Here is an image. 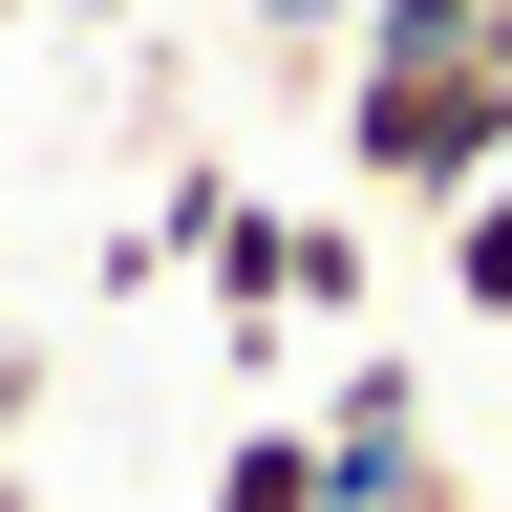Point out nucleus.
Instances as JSON below:
<instances>
[{
	"instance_id": "obj_14",
	"label": "nucleus",
	"mask_w": 512,
	"mask_h": 512,
	"mask_svg": "<svg viewBox=\"0 0 512 512\" xmlns=\"http://www.w3.org/2000/svg\"><path fill=\"white\" fill-rule=\"evenodd\" d=\"M491 64H512V43H491Z\"/></svg>"
},
{
	"instance_id": "obj_6",
	"label": "nucleus",
	"mask_w": 512,
	"mask_h": 512,
	"mask_svg": "<svg viewBox=\"0 0 512 512\" xmlns=\"http://www.w3.org/2000/svg\"><path fill=\"white\" fill-rule=\"evenodd\" d=\"M448 43H512V0H363L342 64H448Z\"/></svg>"
},
{
	"instance_id": "obj_13",
	"label": "nucleus",
	"mask_w": 512,
	"mask_h": 512,
	"mask_svg": "<svg viewBox=\"0 0 512 512\" xmlns=\"http://www.w3.org/2000/svg\"><path fill=\"white\" fill-rule=\"evenodd\" d=\"M448 512H491V491H448Z\"/></svg>"
},
{
	"instance_id": "obj_5",
	"label": "nucleus",
	"mask_w": 512,
	"mask_h": 512,
	"mask_svg": "<svg viewBox=\"0 0 512 512\" xmlns=\"http://www.w3.org/2000/svg\"><path fill=\"white\" fill-rule=\"evenodd\" d=\"M214 512H342L320 491V427H235L214 448Z\"/></svg>"
},
{
	"instance_id": "obj_12",
	"label": "nucleus",
	"mask_w": 512,
	"mask_h": 512,
	"mask_svg": "<svg viewBox=\"0 0 512 512\" xmlns=\"http://www.w3.org/2000/svg\"><path fill=\"white\" fill-rule=\"evenodd\" d=\"M0 22H43V0H0Z\"/></svg>"
},
{
	"instance_id": "obj_4",
	"label": "nucleus",
	"mask_w": 512,
	"mask_h": 512,
	"mask_svg": "<svg viewBox=\"0 0 512 512\" xmlns=\"http://www.w3.org/2000/svg\"><path fill=\"white\" fill-rule=\"evenodd\" d=\"M214 214H235V171H214V150H192V171L150 192V214H128V235H107V299H128V278H171V256H214Z\"/></svg>"
},
{
	"instance_id": "obj_11",
	"label": "nucleus",
	"mask_w": 512,
	"mask_h": 512,
	"mask_svg": "<svg viewBox=\"0 0 512 512\" xmlns=\"http://www.w3.org/2000/svg\"><path fill=\"white\" fill-rule=\"evenodd\" d=\"M0 512H43V491H22V470H0Z\"/></svg>"
},
{
	"instance_id": "obj_3",
	"label": "nucleus",
	"mask_w": 512,
	"mask_h": 512,
	"mask_svg": "<svg viewBox=\"0 0 512 512\" xmlns=\"http://www.w3.org/2000/svg\"><path fill=\"white\" fill-rule=\"evenodd\" d=\"M192 278H214V320H235V363H256V342H278V320H299V214H278V192H235Z\"/></svg>"
},
{
	"instance_id": "obj_7",
	"label": "nucleus",
	"mask_w": 512,
	"mask_h": 512,
	"mask_svg": "<svg viewBox=\"0 0 512 512\" xmlns=\"http://www.w3.org/2000/svg\"><path fill=\"white\" fill-rule=\"evenodd\" d=\"M427 256H448V299H470V320H512V171L470 192V214H427Z\"/></svg>"
},
{
	"instance_id": "obj_9",
	"label": "nucleus",
	"mask_w": 512,
	"mask_h": 512,
	"mask_svg": "<svg viewBox=\"0 0 512 512\" xmlns=\"http://www.w3.org/2000/svg\"><path fill=\"white\" fill-rule=\"evenodd\" d=\"M43 427V342H0V448H22Z\"/></svg>"
},
{
	"instance_id": "obj_1",
	"label": "nucleus",
	"mask_w": 512,
	"mask_h": 512,
	"mask_svg": "<svg viewBox=\"0 0 512 512\" xmlns=\"http://www.w3.org/2000/svg\"><path fill=\"white\" fill-rule=\"evenodd\" d=\"M342 171L384 192V214H470V192L512 171V64L448 43V64H342Z\"/></svg>"
},
{
	"instance_id": "obj_8",
	"label": "nucleus",
	"mask_w": 512,
	"mask_h": 512,
	"mask_svg": "<svg viewBox=\"0 0 512 512\" xmlns=\"http://www.w3.org/2000/svg\"><path fill=\"white\" fill-rule=\"evenodd\" d=\"M256 43H363V0H256Z\"/></svg>"
},
{
	"instance_id": "obj_10",
	"label": "nucleus",
	"mask_w": 512,
	"mask_h": 512,
	"mask_svg": "<svg viewBox=\"0 0 512 512\" xmlns=\"http://www.w3.org/2000/svg\"><path fill=\"white\" fill-rule=\"evenodd\" d=\"M43 22H128V0H43Z\"/></svg>"
},
{
	"instance_id": "obj_2",
	"label": "nucleus",
	"mask_w": 512,
	"mask_h": 512,
	"mask_svg": "<svg viewBox=\"0 0 512 512\" xmlns=\"http://www.w3.org/2000/svg\"><path fill=\"white\" fill-rule=\"evenodd\" d=\"M299 427H320V491H342V512H448V491H470V470L427 448V384H406V363H342Z\"/></svg>"
}]
</instances>
